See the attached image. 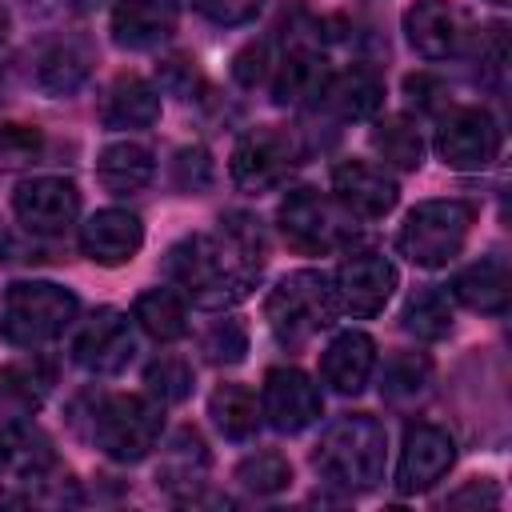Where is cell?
I'll return each mask as SVG.
<instances>
[{
  "mask_svg": "<svg viewBox=\"0 0 512 512\" xmlns=\"http://www.w3.org/2000/svg\"><path fill=\"white\" fill-rule=\"evenodd\" d=\"M268 244L264 228L248 212L220 216L216 232H192L164 256V276L200 308H228L260 280Z\"/></svg>",
  "mask_w": 512,
  "mask_h": 512,
  "instance_id": "6da1fadb",
  "label": "cell"
},
{
  "mask_svg": "<svg viewBox=\"0 0 512 512\" xmlns=\"http://www.w3.org/2000/svg\"><path fill=\"white\" fill-rule=\"evenodd\" d=\"M384 424L372 420L368 412H348L332 420L312 452V468L344 492H368L384 480Z\"/></svg>",
  "mask_w": 512,
  "mask_h": 512,
  "instance_id": "7a4b0ae2",
  "label": "cell"
},
{
  "mask_svg": "<svg viewBox=\"0 0 512 512\" xmlns=\"http://www.w3.org/2000/svg\"><path fill=\"white\" fill-rule=\"evenodd\" d=\"M264 316H268V328H272V336L280 344H288V348L308 344L316 332L332 328L336 316H340V296H336L332 276L320 272V268L288 272L268 292Z\"/></svg>",
  "mask_w": 512,
  "mask_h": 512,
  "instance_id": "3957f363",
  "label": "cell"
},
{
  "mask_svg": "<svg viewBox=\"0 0 512 512\" xmlns=\"http://www.w3.org/2000/svg\"><path fill=\"white\" fill-rule=\"evenodd\" d=\"M164 428V404L156 396H132V392H112L92 400L88 416V440L116 464H136L144 460Z\"/></svg>",
  "mask_w": 512,
  "mask_h": 512,
  "instance_id": "277c9868",
  "label": "cell"
},
{
  "mask_svg": "<svg viewBox=\"0 0 512 512\" xmlns=\"http://www.w3.org/2000/svg\"><path fill=\"white\" fill-rule=\"evenodd\" d=\"M76 312H80V300L72 288L52 280H16L8 284L0 304V336L16 348H40L64 336Z\"/></svg>",
  "mask_w": 512,
  "mask_h": 512,
  "instance_id": "5b68a950",
  "label": "cell"
},
{
  "mask_svg": "<svg viewBox=\"0 0 512 512\" xmlns=\"http://www.w3.org/2000/svg\"><path fill=\"white\" fill-rule=\"evenodd\" d=\"M472 216L476 212L464 200H424L404 216L396 248L416 268H444L448 260L460 256L468 228H472Z\"/></svg>",
  "mask_w": 512,
  "mask_h": 512,
  "instance_id": "8992f818",
  "label": "cell"
},
{
  "mask_svg": "<svg viewBox=\"0 0 512 512\" xmlns=\"http://www.w3.org/2000/svg\"><path fill=\"white\" fill-rule=\"evenodd\" d=\"M276 220H280L284 240L308 256L336 252L356 236V216L336 196H320L316 188H292L280 200Z\"/></svg>",
  "mask_w": 512,
  "mask_h": 512,
  "instance_id": "52a82bcc",
  "label": "cell"
},
{
  "mask_svg": "<svg viewBox=\"0 0 512 512\" xmlns=\"http://www.w3.org/2000/svg\"><path fill=\"white\" fill-rule=\"evenodd\" d=\"M300 164V140L296 132L288 128H276V124H264V128H252L236 140L232 148V184L244 188V192H272L280 188L292 168Z\"/></svg>",
  "mask_w": 512,
  "mask_h": 512,
  "instance_id": "ba28073f",
  "label": "cell"
},
{
  "mask_svg": "<svg viewBox=\"0 0 512 512\" xmlns=\"http://www.w3.org/2000/svg\"><path fill=\"white\" fill-rule=\"evenodd\" d=\"M436 156L456 172H480L500 156V124L488 108H448L436 128Z\"/></svg>",
  "mask_w": 512,
  "mask_h": 512,
  "instance_id": "9c48e42d",
  "label": "cell"
},
{
  "mask_svg": "<svg viewBox=\"0 0 512 512\" xmlns=\"http://www.w3.org/2000/svg\"><path fill=\"white\" fill-rule=\"evenodd\" d=\"M324 412V400H320V388L312 384L308 372L300 368H268L264 372V388H260V416L284 432V436H296L304 428H312Z\"/></svg>",
  "mask_w": 512,
  "mask_h": 512,
  "instance_id": "30bf717a",
  "label": "cell"
},
{
  "mask_svg": "<svg viewBox=\"0 0 512 512\" xmlns=\"http://www.w3.org/2000/svg\"><path fill=\"white\" fill-rule=\"evenodd\" d=\"M12 212L32 236H64L80 216V192L64 176H32L12 192Z\"/></svg>",
  "mask_w": 512,
  "mask_h": 512,
  "instance_id": "8fae6325",
  "label": "cell"
},
{
  "mask_svg": "<svg viewBox=\"0 0 512 512\" xmlns=\"http://www.w3.org/2000/svg\"><path fill=\"white\" fill-rule=\"evenodd\" d=\"M456 464V440L448 428L440 424H412L404 432V444H400V464H396V488L404 496H416V492H428L432 484H440L448 476V468Z\"/></svg>",
  "mask_w": 512,
  "mask_h": 512,
  "instance_id": "7c38bea8",
  "label": "cell"
},
{
  "mask_svg": "<svg viewBox=\"0 0 512 512\" xmlns=\"http://www.w3.org/2000/svg\"><path fill=\"white\" fill-rule=\"evenodd\" d=\"M136 356L132 320L116 308H96L72 344V360L92 376H116Z\"/></svg>",
  "mask_w": 512,
  "mask_h": 512,
  "instance_id": "4fadbf2b",
  "label": "cell"
},
{
  "mask_svg": "<svg viewBox=\"0 0 512 512\" xmlns=\"http://www.w3.org/2000/svg\"><path fill=\"white\" fill-rule=\"evenodd\" d=\"M336 284V296H340V312H352V316H376L392 288H396V264L384 256V252H348L332 276Z\"/></svg>",
  "mask_w": 512,
  "mask_h": 512,
  "instance_id": "5bb4252c",
  "label": "cell"
},
{
  "mask_svg": "<svg viewBox=\"0 0 512 512\" xmlns=\"http://www.w3.org/2000/svg\"><path fill=\"white\" fill-rule=\"evenodd\" d=\"M332 196L356 216V220H380L396 208L400 188L396 180L368 160H344L332 168Z\"/></svg>",
  "mask_w": 512,
  "mask_h": 512,
  "instance_id": "9a60e30c",
  "label": "cell"
},
{
  "mask_svg": "<svg viewBox=\"0 0 512 512\" xmlns=\"http://www.w3.org/2000/svg\"><path fill=\"white\" fill-rule=\"evenodd\" d=\"M144 244V224L128 208H100L80 224V252L92 264L120 268L128 264Z\"/></svg>",
  "mask_w": 512,
  "mask_h": 512,
  "instance_id": "2e32d148",
  "label": "cell"
},
{
  "mask_svg": "<svg viewBox=\"0 0 512 512\" xmlns=\"http://www.w3.org/2000/svg\"><path fill=\"white\" fill-rule=\"evenodd\" d=\"M404 36L424 60H448L464 44V16L448 0H416L404 12Z\"/></svg>",
  "mask_w": 512,
  "mask_h": 512,
  "instance_id": "e0dca14e",
  "label": "cell"
},
{
  "mask_svg": "<svg viewBox=\"0 0 512 512\" xmlns=\"http://www.w3.org/2000/svg\"><path fill=\"white\" fill-rule=\"evenodd\" d=\"M180 24V0H116L112 40L120 48H156Z\"/></svg>",
  "mask_w": 512,
  "mask_h": 512,
  "instance_id": "ac0fdd59",
  "label": "cell"
},
{
  "mask_svg": "<svg viewBox=\"0 0 512 512\" xmlns=\"http://www.w3.org/2000/svg\"><path fill=\"white\" fill-rule=\"evenodd\" d=\"M96 64V48L76 36V32H64L56 40H48L36 56V88L48 92V96H72L88 72Z\"/></svg>",
  "mask_w": 512,
  "mask_h": 512,
  "instance_id": "d6986e66",
  "label": "cell"
},
{
  "mask_svg": "<svg viewBox=\"0 0 512 512\" xmlns=\"http://www.w3.org/2000/svg\"><path fill=\"white\" fill-rule=\"evenodd\" d=\"M52 468L56 452L44 428H36L32 420H8L0 428V472H8L12 480L40 484L52 476Z\"/></svg>",
  "mask_w": 512,
  "mask_h": 512,
  "instance_id": "ffe728a7",
  "label": "cell"
},
{
  "mask_svg": "<svg viewBox=\"0 0 512 512\" xmlns=\"http://www.w3.org/2000/svg\"><path fill=\"white\" fill-rule=\"evenodd\" d=\"M376 368V344L368 332H340L324 356H320V380L340 392V396H356Z\"/></svg>",
  "mask_w": 512,
  "mask_h": 512,
  "instance_id": "44dd1931",
  "label": "cell"
},
{
  "mask_svg": "<svg viewBox=\"0 0 512 512\" xmlns=\"http://www.w3.org/2000/svg\"><path fill=\"white\" fill-rule=\"evenodd\" d=\"M160 120V92L144 76H116L100 96V124L104 128H148Z\"/></svg>",
  "mask_w": 512,
  "mask_h": 512,
  "instance_id": "7402d4cb",
  "label": "cell"
},
{
  "mask_svg": "<svg viewBox=\"0 0 512 512\" xmlns=\"http://www.w3.org/2000/svg\"><path fill=\"white\" fill-rule=\"evenodd\" d=\"M384 100V84L372 68H348V72H332V80L324 84L320 100L312 108L336 116V120H364L380 108Z\"/></svg>",
  "mask_w": 512,
  "mask_h": 512,
  "instance_id": "603a6c76",
  "label": "cell"
},
{
  "mask_svg": "<svg viewBox=\"0 0 512 512\" xmlns=\"http://www.w3.org/2000/svg\"><path fill=\"white\" fill-rule=\"evenodd\" d=\"M208 464H212V456H208L204 436H200L196 428H180V432H172V440H168L164 452H160L156 480H160L168 492H176V496H184V492L192 496V492L204 484Z\"/></svg>",
  "mask_w": 512,
  "mask_h": 512,
  "instance_id": "cb8c5ba5",
  "label": "cell"
},
{
  "mask_svg": "<svg viewBox=\"0 0 512 512\" xmlns=\"http://www.w3.org/2000/svg\"><path fill=\"white\" fill-rule=\"evenodd\" d=\"M52 388V368L44 360H16L0 368V424L32 420Z\"/></svg>",
  "mask_w": 512,
  "mask_h": 512,
  "instance_id": "d4e9b609",
  "label": "cell"
},
{
  "mask_svg": "<svg viewBox=\"0 0 512 512\" xmlns=\"http://www.w3.org/2000/svg\"><path fill=\"white\" fill-rule=\"evenodd\" d=\"M156 176V156L148 144L140 140H120V144H108L96 160V180L112 192V196H132L140 188H148Z\"/></svg>",
  "mask_w": 512,
  "mask_h": 512,
  "instance_id": "484cf974",
  "label": "cell"
},
{
  "mask_svg": "<svg viewBox=\"0 0 512 512\" xmlns=\"http://www.w3.org/2000/svg\"><path fill=\"white\" fill-rule=\"evenodd\" d=\"M508 288H512V280H508V264L500 256H484L452 276V296L472 312L500 316L508 308Z\"/></svg>",
  "mask_w": 512,
  "mask_h": 512,
  "instance_id": "4316f807",
  "label": "cell"
},
{
  "mask_svg": "<svg viewBox=\"0 0 512 512\" xmlns=\"http://www.w3.org/2000/svg\"><path fill=\"white\" fill-rule=\"evenodd\" d=\"M332 80V68L320 52L312 48H296L280 60V72H276V84H272V100L276 104H304L312 108L324 92V84Z\"/></svg>",
  "mask_w": 512,
  "mask_h": 512,
  "instance_id": "83f0119b",
  "label": "cell"
},
{
  "mask_svg": "<svg viewBox=\"0 0 512 512\" xmlns=\"http://www.w3.org/2000/svg\"><path fill=\"white\" fill-rule=\"evenodd\" d=\"M372 152L396 168V172H416L424 164V140H420V128L408 120V116H384L376 120L372 128Z\"/></svg>",
  "mask_w": 512,
  "mask_h": 512,
  "instance_id": "f1b7e54d",
  "label": "cell"
},
{
  "mask_svg": "<svg viewBox=\"0 0 512 512\" xmlns=\"http://www.w3.org/2000/svg\"><path fill=\"white\" fill-rule=\"evenodd\" d=\"M208 416L228 440H252L260 428V404L244 384H220L208 396Z\"/></svg>",
  "mask_w": 512,
  "mask_h": 512,
  "instance_id": "f546056e",
  "label": "cell"
},
{
  "mask_svg": "<svg viewBox=\"0 0 512 512\" xmlns=\"http://www.w3.org/2000/svg\"><path fill=\"white\" fill-rule=\"evenodd\" d=\"M132 320L152 340H160V344L180 340L188 332V312H184V304H180V296L172 288H148V292H140L136 304H132Z\"/></svg>",
  "mask_w": 512,
  "mask_h": 512,
  "instance_id": "4dcf8cb0",
  "label": "cell"
},
{
  "mask_svg": "<svg viewBox=\"0 0 512 512\" xmlns=\"http://www.w3.org/2000/svg\"><path fill=\"white\" fill-rule=\"evenodd\" d=\"M404 332L416 340H444L452 332V300L440 288H416L400 308Z\"/></svg>",
  "mask_w": 512,
  "mask_h": 512,
  "instance_id": "1f68e13d",
  "label": "cell"
},
{
  "mask_svg": "<svg viewBox=\"0 0 512 512\" xmlns=\"http://www.w3.org/2000/svg\"><path fill=\"white\" fill-rule=\"evenodd\" d=\"M428 384H432V360L424 352H396L380 376V392L388 404L420 400L428 392Z\"/></svg>",
  "mask_w": 512,
  "mask_h": 512,
  "instance_id": "d6a6232c",
  "label": "cell"
},
{
  "mask_svg": "<svg viewBox=\"0 0 512 512\" xmlns=\"http://www.w3.org/2000/svg\"><path fill=\"white\" fill-rule=\"evenodd\" d=\"M236 480H240V488H248L256 496H276L292 484V464H288V456L264 448L236 464Z\"/></svg>",
  "mask_w": 512,
  "mask_h": 512,
  "instance_id": "836d02e7",
  "label": "cell"
},
{
  "mask_svg": "<svg viewBox=\"0 0 512 512\" xmlns=\"http://www.w3.org/2000/svg\"><path fill=\"white\" fill-rule=\"evenodd\" d=\"M144 384L160 404H180L192 396V364L180 356H160L144 368Z\"/></svg>",
  "mask_w": 512,
  "mask_h": 512,
  "instance_id": "e575fe53",
  "label": "cell"
},
{
  "mask_svg": "<svg viewBox=\"0 0 512 512\" xmlns=\"http://www.w3.org/2000/svg\"><path fill=\"white\" fill-rule=\"evenodd\" d=\"M44 156V132L36 124H0V172L32 168Z\"/></svg>",
  "mask_w": 512,
  "mask_h": 512,
  "instance_id": "d590c367",
  "label": "cell"
},
{
  "mask_svg": "<svg viewBox=\"0 0 512 512\" xmlns=\"http://www.w3.org/2000/svg\"><path fill=\"white\" fill-rule=\"evenodd\" d=\"M200 348H204V356H208L212 364H240L244 352H248V328H244L236 316L216 320V324L204 332Z\"/></svg>",
  "mask_w": 512,
  "mask_h": 512,
  "instance_id": "8d00e7d4",
  "label": "cell"
},
{
  "mask_svg": "<svg viewBox=\"0 0 512 512\" xmlns=\"http://www.w3.org/2000/svg\"><path fill=\"white\" fill-rule=\"evenodd\" d=\"M172 184H176L180 192H188V196L208 192V188H212V156H208L200 144L180 148V152L172 156Z\"/></svg>",
  "mask_w": 512,
  "mask_h": 512,
  "instance_id": "74e56055",
  "label": "cell"
},
{
  "mask_svg": "<svg viewBox=\"0 0 512 512\" xmlns=\"http://www.w3.org/2000/svg\"><path fill=\"white\" fill-rule=\"evenodd\" d=\"M192 8L212 24H248L264 8V0H192Z\"/></svg>",
  "mask_w": 512,
  "mask_h": 512,
  "instance_id": "f35d334b",
  "label": "cell"
},
{
  "mask_svg": "<svg viewBox=\"0 0 512 512\" xmlns=\"http://www.w3.org/2000/svg\"><path fill=\"white\" fill-rule=\"evenodd\" d=\"M404 92H408V100L420 104L424 112H440V108L448 104L444 80H440V76H428V72H412V76L404 80Z\"/></svg>",
  "mask_w": 512,
  "mask_h": 512,
  "instance_id": "ab89813d",
  "label": "cell"
},
{
  "mask_svg": "<svg viewBox=\"0 0 512 512\" xmlns=\"http://www.w3.org/2000/svg\"><path fill=\"white\" fill-rule=\"evenodd\" d=\"M232 72H236V80H240L244 88H256V84L268 76V48H264L260 40H252L248 48H240V52H236Z\"/></svg>",
  "mask_w": 512,
  "mask_h": 512,
  "instance_id": "60d3db41",
  "label": "cell"
},
{
  "mask_svg": "<svg viewBox=\"0 0 512 512\" xmlns=\"http://www.w3.org/2000/svg\"><path fill=\"white\" fill-rule=\"evenodd\" d=\"M448 508H492V504H500V488L488 480V476H480V480H468L464 488H456V492H448V500H444Z\"/></svg>",
  "mask_w": 512,
  "mask_h": 512,
  "instance_id": "b9f144b4",
  "label": "cell"
},
{
  "mask_svg": "<svg viewBox=\"0 0 512 512\" xmlns=\"http://www.w3.org/2000/svg\"><path fill=\"white\" fill-rule=\"evenodd\" d=\"M4 40H8V12L0 8V44H4Z\"/></svg>",
  "mask_w": 512,
  "mask_h": 512,
  "instance_id": "7bdbcfd3",
  "label": "cell"
},
{
  "mask_svg": "<svg viewBox=\"0 0 512 512\" xmlns=\"http://www.w3.org/2000/svg\"><path fill=\"white\" fill-rule=\"evenodd\" d=\"M60 4H64V8H68V4H76V8H84L88 0H60Z\"/></svg>",
  "mask_w": 512,
  "mask_h": 512,
  "instance_id": "ee69618b",
  "label": "cell"
},
{
  "mask_svg": "<svg viewBox=\"0 0 512 512\" xmlns=\"http://www.w3.org/2000/svg\"><path fill=\"white\" fill-rule=\"evenodd\" d=\"M492 4H508V0H492Z\"/></svg>",
  "mask_w": 512,
  "mask_h": 512,
  "instance_id": "f6af8a7d",
  "label": "cell"
}]
</instances>
